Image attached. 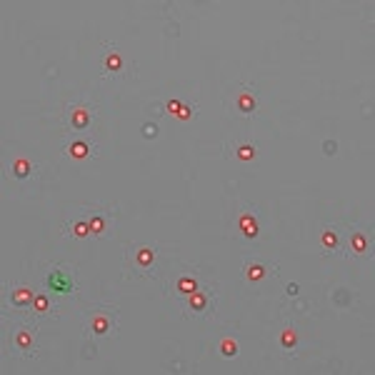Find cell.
Listing matches in <instances>:
<instances>
[{
	"label": "cell",
	"instance_id": "4fadbf2b",
	"mask_svg": "<svg viewBox=\"0 0 375 375\" xmlns=\"http://www.w3.org/2000/svg\"><path fill=\"white\" fill-rule=\"evenodd\" d=\"M320 243H323V248L335 250L340 245V238H338V233L333 230V228H328V230H323V235H320Z\"/></svg>",
	"mask_w": 375,
	"mask_h": 375
},
{
	"label": "cell",
	"instance_id": "603a6c76",
	"mask_svg": "<svg viewBox=\"0 0 375 375\" xmlns=\"http://www.w3.org/2000/svg\"><path fill=\"white\" fill-rule=\"evenodd\" d=\"M140 133H143V138H148V140H153V138L158 135V125H155V123H145Z\"/></svg>",
	"mask_w": 375,
	"mask_h": 375
},
{
	"label": "cell",
	"instance_id": "44dd1931",
	"mask_svg": "<svg viewBox=\"0 0 375 375\" xmlns=\"http://www.w3.org/2000/svg\"><path fill=\"white\" fill-rule=\"evenodd\" d=\"M73 233L78 235V238H88L90 235V223H83V220H78V223H73Z\"/></svg>",
	"mask_w": 375,
	"mask_h": 375
},
{
	"label": "cell",
	"instance_id": "d6986e66",
	"mask_svg": "<svg viewBox=\"0 0 375 375\" xmlns=\"http://www.w3.org/2000/svg\"><path fill=\"white\" fill-rule=\"evenodd\" d=\"M33 310H35L38 315H45V313L50 310V303H48V298H45V295H35V300H33Z\"/></svg>",
	"mask_w": 375,
	"mask_h": 375
},
{
	"label": "cell",
	"instance_id": "9a60e30c",
	"mask_svg": "<svg viewBox=\"0 0 375 375\" xmlns=\"http://www.w3.org/2000/svg\"><path fill=\"white\" fill-rule=\"evenodd\" d=\"M135 265L138 268H150L153 265V250L150 248H138L135 250Z\"/></svg>",
	"mask_w": 375,
	"mask_h": 375
},
{
	"label": "cell",
	"instance_id": "8fae6325",
	"mask_svg": "<svg viewBox=\"0 0 375 375\" xmlns=\"http://www.w3.org/2000/svg\"><path fill=\"white\" fill-rule=\"evenodd\" d=\"M13 343H15L18 350H30V348L35 345L33 333H28V330H18V333H15V338H13Z\"/></svg>",
	"mask_w": 375,
	"mask_h": 375
},
{
	"label": "cell",
	"instance_id": "6da1fadb",
	"mask_svg": "<svg viewBox=\"0 0 375 375\" xmlns=\"http://www.w3.org/2000/svg\"><path fill=\"white\" fill-rule=\"evenodd\" d=\"M45 285L50 290H55V293H73V278L65 273V270H53V273H48V278H45Z\"/></svg>",
	"mask_w": 375,
	"mask_h": 375
},
{
	"label": "cell",
	"instance_id": "5b68a950",
	"mask_svg": "<svg viewBox=\"0 0 375 375\" xmlns=\"http://www.w3.org/2000/svg\"><path fill=\"white\" fill-rule=\"evenodd\" d=\"M88 328L95 333V335H105L108 330H110V318L103 315V313H98V315H93L88 320Z\"/></svg>",
	"mask_w": 375,
	"mask_h": 375
},
{
	"label": "cell",
	"instance_id": "7402d4cb",
	"mask_svg": "<svg viewBox=\"0 0 375 375\" xmlns=\"http://www.w3.org/2000/svg\"><path fill=\"white\" fill-rule=\"evenodd\" d=\"M88 223H90V230L95 233V235H100V233L105 230V220H103L100 215H95V218H90Z\"/></svg>",
	"mask_w": 375,
	"mask_h": 375
},
{
	"label": "cell",
	"instance_id": "30bf717a",
	"mask_svg": "<svg viewBox=\"0 0 375 375\" xmlns=\"http://www.w3.org/2000/svg\"><path fill=\"white\" fill-rule=\"evenodd\" d=\"M30 170H33L30 160H25V158H15V160H13V175H15L18 180H25L30 175Z\"/></svg>",
	"mask_w": 375,
	"mask_h": 375
},
{
	"label": "cell",
	"instance_id": "484cf974",
	"mask_svg": "<svg viewBox=\"0 0 375 375\" xmlns=\"http://www.w3.org/2000/svg\"><path fill=\"white\" fill-rule=\"evenodd\" d=\"M335 303H338V305H348V303H350V295H348L345 290H338V293H335Z\"/></svg>",
	"mask_w": 375,
	"mask_h": 375
},
{
	"label": "cell",
	"instance_id": "9c48e42d",
	"mask_svg": "<svg viewBox=\"0 0 375 375\" xmlns=\"http://www.w3.org/2000/svg\"><path fill=\"white\" fill-rule=\"evenodd\" d=\"M68 153H70V158H75V160H85L88 155H90V145L85 140H75V143L68 145Z\"/></svg>",
	"mask_w": 375,
	"mask_h": 375
},
{
	"label": "cell",
	"instance_id": "7c38bea8",
	"mask_svg": "<svg viewBox=\"0 0 375 375\" xmlns=\"http://www.w3.org/2000/svg\"><path fill=\"white\" fill-rule=\"evenodd\" d=\"M350 250L358 253V255L368 253V238H365L363 233H353V238H350Z\"/></svg>",
	"mask_w": 375,
	"mask_h": 375
},
{
	"label": "cell",
	"instance_id": "8992f818",
	"mask_svg": "<svg viewBox=\"0 0 375 375\" xmlns=\"http://www.w3.org/2000/svg\"><path fill=\"white\" fill-rule=\"evenodd\" d=\"M265 275H268V265H263V263H248V265H245V278H248V283H260Z\"/></svg>",
	"mask_w": 375,
	"mask_h": 375
},
{
	"label": "cell",
	"instance_id": "52a82bcc",
	"mask_svg": "<svg viewBox=\"0 0 375 375\" xmlns=\"http://www.w3.org/2000/svg\"><path fill=\"white\" fill-rule=\"evenodd\" d=\"M35 300V295H33V290L30 288H15L13 290V295H10V303L13 305H18V308H25Z\"/></svg>",
	"mask_w": 375,
	"mask_h": 375
},
{
	"label": "cell",
	"instance_id": "d4e9b609",
	"mask_svg": "<svg viewBox=\"0 0 375 375\" xmlns=\"http://www.w3.org/2000/svg\"><path fill=\"white\" fill-rule=\"evenodd\" d=\"M165 108H168V113H173V116H178V113H180V108H183V103H180V100H168V103H165Z\"/></svg>",
	"mask_w": 375,
	"mask_h": 375
},
{
	"label": "cell",
	"instance_id": "277c9868",
	"mask_svg": "<svg viewBox=\"0 0 375 375\" xmlns=\"http://www.w3.org/2000/svg\"><path fill=\"white\" fill-rule=\"evenodd\" d=\"M235 108L240 110V113H253L255 108H258V103H255V95L253 93H248V90H243V93H238V98H235Z\"/></svg>",
	"mask_w": 375,
	"mask_h": 375
},
{
	"label": "cell",
	"instance_id": "83f0119b",
	"mask_svg": "<svg viewBox=\"0 0 375 375\" xmlns=\"http://www.w3.org/2000/svg\"><path fill=\"white\" fill-rule=\"evenodd\" d=\"M288 295H298V283H288Z\"/></svg>",
	"mask_w": 375,
	"mask_h": 375
},
{
	"label": "cell",
	"instance_id": "ac0fdd59",
	"mask_svg": "<svg viewBox=\"0 0 375 375\" xmlns=\"http://www.w3.org/2000/svg\"><path fill=\"white\" fill-rule=\"evenodd\" d=\"M235 155H238V160H253V158H255V145H253V143L238 145Z\"/></svg>",
	"mask_w": 375,
	"mask_h": 375
},
{
	"label": "cell",
	"instance_id": "2e32d148",
	"mask_svg": "<svg viewBox=\"0 0 375 375\" xmlns=\"http://www.w3.org/2000/svg\"><path fill=\"white\" fill-rule=\"evenodd\" d=\"M103 63H105V70H108V73H118V70H123V58H120L118 53H113V50L105 55Z\"/></svg>",
	"mask_w": 375,
	"mask_h": 375
},
{
	"label": "cell",
	"instance_id": "cb8c5ba5",
	"mask_svg": "<svg viewBox=\"0 0 375 375\" xmlns=\"http://www.w3.org/2000/svg\"><path fill=\"white\" fill-rule=\"evenodd\" d=\"M323 153H325V155H335V153H338V143H335V140H325V143H323Z\"/></svg>",
	"mask_w": 375,
	"mask_h": 375
},
{
	"label": "cell",
	"instance_id": "ba28073f",
	"mask_svg": "<svg viewBox=\"0 0 375 375\" xmlns=\"http://www.w3.org/2000/svg\"><path fill=\"white\" fill-rule=\"evenodd\" d=\"M188 308H190L193 313H203V310L208 308V295L200 293V290L190 293V295H188Z\"/></svg>",
	"mask_w": 375,
	"mask_h": 375
},
{
	"label": "cell",
	"instance_id": "5bb4252c",
	"mask_svg": "<svg viewBox=\"0 0 375 375\" xmlns=\"http://www.w3.org/2000/svg\"><path fill=\"white\" fill-rule=\"evenodd\" d=\"M298 345V333H295V328H285L283 333H280V348H285V350H293V348Z\"/></svg>",
	"mask_w": 375,
	"mask_h": 375
},
{
	"label": "cell",
	"instance_id": "7a4b0ae2",
	"mask_svg": "<svg viewBox=\"0 0 375 375\" xmlns=\"http://www.w3.org/2000/svg\"><path fill=\"white\" fill-rule=\"evenodd\" d=\"M238 228H240V233L248 238V240H253V238H258V220L245 210V213H240V218H238Z\"/></svg>",
	"mask_w": 375,
	"mask_h": 375
},
{
	"label": "cell",
	"instance_id": "e0dca14e",
	"mask_svg": "<svg viewBox=\"0 0 375 375\" xmlns=\"http://www.w3.org/2000/svg\"><path fill=\"white\" fill-rule=\"evenodd\" d=\"M175 288H178V293H183V295H190V293L198 290V283H195L193 278H180V280L175 283Z\"/></svg>",
	"mask_w": 375,
	"mask_h": 375
},
{
	"label": "cell",
	"instance_id": "ffe728a7",
	"mask_svg": "<svg viewBox=\"0 0 375 375\" xmlns=\"http://www.w3.org/2000/svg\"><path fill=\"white\" fill-rule=\"evenodd\" d=\"M220 353H223L225 358H233V355L238 353V343H235L233 338H225V340H220Z\"/></svg>",
	"mask_w": 375,
	"mask_h": 375
},
{
	"label": "cell",
	"instance_id": "3957f363",
	"mask_svg": "<svg viewBox=\"0 0 375 375\" xmlns=\"http://www.w3.org/2000/svg\"><path fill=\"white\" fill-rule=\"evenodd\" d=\"M88 125H90V110L83 108V105H78L70 113V128L73 130H88Z\"/></svg>",
	"mask_w": 375,
	"mask_h": 375
},
{
	"label": "cell",
	"instance_id": "4316f807",
	"mask_svg": "<svg viewBox=\"0 0 375 375\" xmlns=\"http://www.w3.org/2000/svg\"><path fill=\"white\" fill-rule=\"evenodd\" d=\"M178 118H180V120H190V118H193L190 105H183V108H180V113H178Z\"/></svg>",
	"mask_w": 375,
	"mask_h": 375
}]
</instances>
